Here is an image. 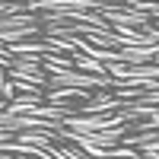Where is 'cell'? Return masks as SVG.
<instances>
[]
</instances>
